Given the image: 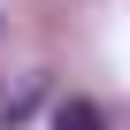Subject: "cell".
<instances>
[{"instance_id": "cell-1", "label": "cell", "mask_w": 130, "mask_h": 130, "mask_svg": "<svg viewBox=\"0 0 130 130\" xmlns=\"http://www.w3.org/2000/svg\"><path fill=\"white\" fill-rule=\"evenodd\" d=\"M54 130H107V115H100L92 100H77V92H69V100L54 107Z\"/></svg>"}]
</instances>
